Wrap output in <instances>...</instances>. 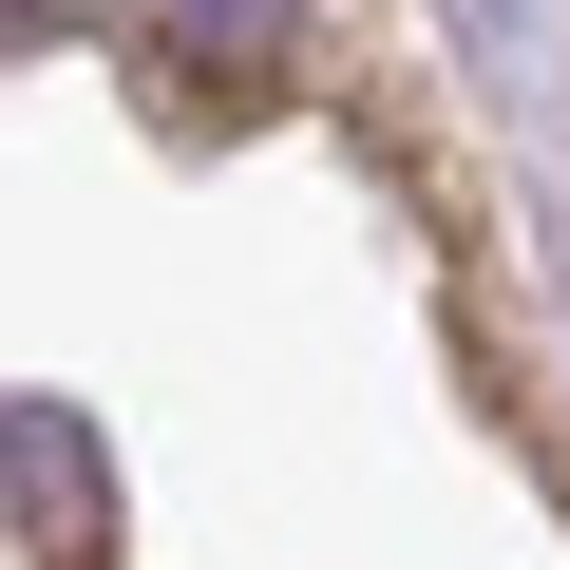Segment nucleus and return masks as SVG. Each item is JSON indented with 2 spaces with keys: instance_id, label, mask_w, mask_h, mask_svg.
<instances>
[{
  "instance_id": "obj_2",
  "label": "nucleus",
  "mask_w": 570,
  "mask_h": 570,
  "mask_svg": "<svg viewBox=\"0 0 570 570\" xmlns=\"http://www.w3.org/2000/svg\"><path fill=\"white\" fill-rule=\"evenodd\" d=\"M285 39H305V0H171V58L209 77H285Z\"/></svg>"
},
{
  "instance_id": "obj_1",
  "label": "nucleus",
  "mask_w": 570,
  "mask_h": 570,
  "mask_svg": "<svg viewBox=\"0 0 570 570\" xmlns=\"http://www.w3.org/2000/svg\"><path fill=\"white\" fill-rule=\"evenodd\" d=\"M0 513H20V551H58V570L115 551V475H96V438L58 400H0Z\"/></svg>"
}]
</instances>
